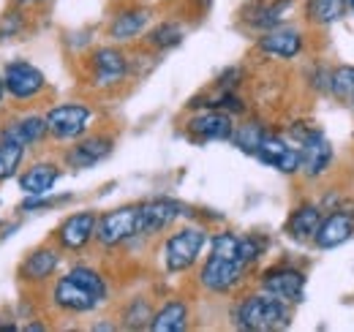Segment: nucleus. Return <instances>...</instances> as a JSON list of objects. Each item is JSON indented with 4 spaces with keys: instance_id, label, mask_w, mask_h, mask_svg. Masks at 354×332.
Returning <instances> with one entry per match:
<instances>
[{
    "instance_id": "nucleus-7",
    "label": "nucleus",
    "mask_w": 354,
    "mask_h": 332,
    "mask_svg": "<svg viewBox=\"0 0 354 332\" xmlns=\"http://www.w3.org/2000/svg\"><path fill=\"white\" fill-rule=\"evenodd\" d=\"M306 284H308V275L306 270L289 264V261H281V264H270L267 270H262L259 275V289L289 302V305H300L306 299Z\"/></svg>"
},
{
    "instance_id": "nucleus-19",
    "label": "nucleus",
    "mask_w": 354,
    "mask_h": 332,
    "mask_svg": "<svg viewBox=\"0 0 354 332\" xmlns=\"http://www.w3.org/2000/svg\"><path fill=\"white\" fill-rule=\"evenodd\" d=\"M297 147H300V174L303 177L319 180L322 174L330 172V166L335 161V150L322 128H313Z\"/></svg>"
},
{
    "instance_id": "nucleus-34",
    "label": "nucleus",
    "mask_w": 354,
    "mask_h": 332,
    "mask_svg": "<svg viewBox=\"0 0 354 332\" xmlns=\"http://www.w3.org/2000/svg\"><path fill=\"white\" fill-rule=\"evenodd\" d=\"M237 243H240V234L234 232H218L210 237V253L216 256H226V259H237Z\"/></svg>"
},
{
    "instance_id": "nucleus-33",
    "label": "nucleus",
    "mask_w": 354,
    "mask_h": 332,
    "mask_svg": "<svg viewBox=\"0 0 354 332\" xmlns=\"http://www.w3.org/2000/svg\"><path fill=\"white\" fill-rule=\"evenodd\" d=\"M25 28H28V19H25L22 6L8 8V11L0 17V44H6V42H11V39H17V36H22V33H25Z\"/></svg>"
},
{
    "instance_id": "nucleus-40",
    "label": "nucleus",
    "mask_w": 354,
    "mask_h": 332,
    "mask_svg": "<svg viewBox=\"0 0 354 332\" xmlns=\"http://www.w3.org/2000/svg\"><path fill=\"white\" fill-rule=\"evenodd\" d=\"M3 101H6V82H3V74H0V107H3Z\"/></svg>"
},
{
    "instance_id": "nucleus-26",
    "label": "nucleus",
    "mask_w": 354,
    "mask_h": 332,
    "mask_svg": "<svg viewBox=\"0 0 354 332\" xmlns=\"http://www.w3.org/2000/svg\"><path fill=\"white\" fill-rule=\"evenodd\" d=\"M145 46L150 49V52H169V49H175L183 44L185 39V28L177 22V19H164V22H158V25H153L145 36Z\"/></svg>"
},
{
    "instance_id": "nucleus-18",
    "label": "nucleus",
    "mask_w": 354,
    "mask_h": 332,
    "mask_svg": "<svg viewBox=\"0 0 354 332\" xmlns=\"http://www.w3.org/2000/svg\"><path fill=\"white\" fill-rule=\"evenodd\" d=\"M254 158L265 166L278 169L281 174H300V147L275 131H267Z\"/></svg>"
},
{
    "instance_id": "nucleus-32",
    "label": "nucleus",
    "mask_w": 354,
    "mask_h": 332,
    "mask_svg": "<svg viewBox=\"0 0 354 332\" xmlns=\"http://www.w3.org/2000/svg\"><path fill=\"white\" fill-rule=\"evenodd\" d=\"M270 248V240L259 232H251V234H240V243H237V259L248 267H254Z\"/></svg>"
},
{
    "instance_id": "nucleus-31",
    "label": "nucleus",
    "mask_w": 354,
    "mask_h": 332,
    "mask_svg": "<svg viewBox=\"0 0 354 332\" xmlns=\"http://www.w3.org/2000/svg\"><path fill=\"white\" fill-rule=\"evenodd\" d=\"M330 95L338 104H352L354 98V66H335L330 77Z\"/></svg>"
},
{
    "instance_id": "nucleus-8",
    "label": "nucleus",
    "mask_w": 354,
    "mask_h": 332,
    "mask_svg": "<svg viewBox=\"0 0 354 332\" xmlns=\"http://www.w3.org/2000/svg\"><path fill=\"white\" fill-rule=\"evenodd\" d=\"M136 215H139V202L101 212L95 223V243L101 248H120L136 240Z\"/></svg>"
},
{
    "instance_id": "nucleus-39",
    "label": "nucleus",
    "mask_w": 354,
    "mask_h": 332,
    "mask_svg": "<svg viewBox=\"0 0 354 332\" xmlns=\"http://www.w3.org/2000/svg\"><path fill=\"white\" fill-rule=\"evenodd\" d=\"M22 330H28V332H39V330H46V324H41V322H30V324H25Z\"/></svg>"
},
{
    "instance_id": "nucleus-21",
    "label": "nucleus",
    "mask_w": 354,
    "mask_h": 332,
    "mask_svg": "<svg viewBox=\"0 0 354 332\" xmlns=\"http://www.w3.org/2000/svg\"><path fill=\"white\" fill-rule=\"evenodd\" d=\"M322 218H324V210L319 208V202H300L289 212V218L283 223V234L297 246H308L313 243V234H316Z\"/></svg>"
},
{
    "instance_id": "nucleus-25",
    "label": "nucleus",
    "mask_w": 354,
    "mask_h": 332,
    "mask_svg": "<svg viewBox=\"0 0 354 332\" xmlns=\"http://www.w3.org/2000/svg\"><path fill=\"white\" fill-rule=\"evenodd\" d=\"M191 324V305L185 299H167L161 308H156L153 322L147 330L153 332H183Z\"/></svg>"
},
{
    "instance_id": "nucleus-35",
    "label": "nucleus",
    "mask_w": 354,
    "mask_h": 332,
    "mask_svg": "<svg viewBox=\"0 0 354 332\" xmlns=\"http://www.w3.org/2000/svg\"><path fill=\"white\" fill-rule=\"evenodd\" d=\"M66 202H71V196H49V194H44V196H28L19 205V210L22 212H39V210L57 208V205H66Z\"/></svg>"
},
{
    "instance_id": "nucleus-11",
    "label": "nucleus",
    "mask_w": 354,
    "mask_h": 332,
    "mask_svg": "<svg viewBox=\"0 0 354 332\" xmlns=\"http://www.w3.org/2000/svg\"><path fill=\"white\" fill-rule=\"evenodd\" d=\"M234 118L223 109H199L196 115H191L183 131L191 142L205 145V142H232L234 133Z\"/></svg>"
},
{
    "instance_id": "nucleus-10",
    "label": "nucleus",
    "mask_w": 354,
    "mask_h": 332,
    "mask_svg": "<svg viewBox=\"0 0 354 332\" xmlns=\"http://www.w3.org/2000/svg\"><path fill=\"white\" fill-rule=\"evenodd\" d=\"M153 22V8L142 3H126L120 6L109 22H106V39L112 44H131L147 33Z\"/></svg>"
},
{
    "instance_id": "nucleus-15",
    "label": "nucleus",
    "mask_w": 354,
    "mask_h": 332,
    "mask_svg": "<svg viewBox=\"0 0 354 332\" xmlns=\"http://www.w3.org/2000/svg\"><path fill=\"white\" fill-rule=\"evenodd\" d=\"M95 223H98V212H93V210L71 212L55 229V243L68 253H80L95 240Z\"/></svg>"
},
{
    "instance_id": "nucleus-6",
    "label": "nucleus",
    "mask_w": 354,
    "mask_h": 332,
    "mask_svg": "<svg viewBox=\"0 0 354 332\" xmlns=\"http://www.w3.org/2000/svg\"><path fill=\"white\" fill-rule=\"evenodd\" d=\"M183 215H188V208L172 196H153L139 202V215H136V240L158 237L164 234L172 223H177Z\"/></svg>"
},
{
    "instance_id": "nucleus-12",
    "label": "nucleus",
    "mask_w": 354,
    "mask_h": 332,
    "mask_svg": "<svg viewBox=\"0 0 354 332\" xmlns=\"http://www.w3.org/2000/svg\"><path fill=\"white\" fill-rule=\"evenodd\" d=\"M257 49L272 60H295L306 52V33L300 28L283 22L278 28H270L265 33H259Z\"/></svg>"
},
{
    "instance_id": "nucleus-16",
    "label": "nucleus",
    "mask_w": 354,
    "mask_h": 332,
    "mask_svg": "<svg viewBox=\"0 0 354 332\" xmlns=\"http://www.w3.org/2000/svg\"><path fill=\"white\" fill-rule=\"evenodd\" d=\"M52 305L60 311V313H68V316H80V313H93V311H98L104 302L88 291L82 284H77L68 273L66 275H60L55 284H52Z\"/></svg>"
},
{
    "instance_id": "nucleus-20",
    "label": "nucleus",
    "mask_w": 354,
    "mask_h": 332,
    "mask_svg": "<svg viewBox=\"0 0 354 332\" xmlns=\"http://www.w3.org/2000/svg\"><path fill=\"white\" fill-rule=\"evenodd\" d=\"M295 6V0H248L240 8V25L257 33H265L270 28L283 25L286 11Z\"/></svg>"
},
{
    "instance_id": "nucleus-22",
    "label": "nucleus",
    "mask_w": 354,
    "mask_h": 332,
    "mask_svg": "<svg viewBox=\"0 0 354 332\" xmlns=\"http://www.w3.org/2000/svg\"><path fill=\"white\" fill-rule=\"evenodd\" d=\"M60 164L55 161H36V164L25 166L17 177L19 183V191L25 196H44V194H52L57 180H60Z\"/></svg>"
},
{
    "instance_id": "nucleus-27",
    "label": "nucleus",
    "mask_w": 354,
    "mask_h": 332,
    "mask_svg": "<svg viewBox=\"0 0 354 332\" xmlns=\"http://www.w3.org/2000/svg\"><path fill=\"white\" fill-rule=\"evenodd\" d=\"M153 313H156L153 302L145 294H136L120 311V327L123 330H147L153 322Z\"/></svg>"
},
{
    "instance_id": "nucleus-42",
    "label": "nucleus",
    "mask_w": 354,
    "mask_h": 332,
    "mask_svg": "<svg viewBox=\"0 0 354 332\" xmlns=\"http://www.w3.org/2000/svg\"><path fill=\"white\" fill-rule=\"evenodd\" d=\"M349 107H352V109H354V98H352V104H349Z\"/></svg>"
},
{
    "instance_id": "nucleus-37",
    "label": "nucleus",
    "mask_w": 354,
    "mask_h": 332,
    "mask_svg": "<svg viewBox=\"0 0 354 332\" xmlns=\"http://www.w3.org/2000/svg\"><path fill=\"white\" fill-rule=\"evenodd\" d=\"M330 77H333V68H330V66H324V63H319V66L310 71L308 82L319 95H330Z\"/></svg>"
},
{
    "instance_id": "nucleus-28",
    "label": "nucleus",
    "mask_w": 354,
    "mask_h": 332,
    "mask_svg": "<svg viewBox=\"0 0 354 332\" xmlns=\"http://www.w3.org/2000/svg\"><path fill=\"white\" fill-rule=\"evenodd\" d=\"M270 128H265V123H259V120H243V123L234 125V133H232V142L237 145V150H243L245 156H254L257 153V147L262 145V139H265V133Z\"/></svg>"
},
{
    "instance_id": "nucleus-5",
    "label": "nucleus",
    "mask_w": 354,
    "mask_h": 332,
    "mask_svg": "<svg viewBox=\"0 0 354 332\" xmlns=\"http://www.w3.org/2000/svg\"><path fill=\"white\" fill-rule=\"evenodd\" d=\"M93 107L82 101H66V104H55L52 109H46V128L49 136L55 142H77L80 136H85L93 125Z\"/></svg>"
},
{
    "instance_id": "nucleus-36",
    "label": "nucleus",
    "mask_w": 354,
    "mask_h": 332,
    "mask_svg": "<svg viewBox=\"0 0 354 332\" xmlns=\"http://www.w3.org/2000/svg\"><path fill=\"white\" fill-rule=\"evenodd\" d=\"M245 80V68L243 66H229L221 77L216 80V90H237Z\"/></svg>"
},
{
    "instance_id": "nucleus-23",
    "label": "nucleus",
    "mask_w": 354,
    "mask_h": 332,
    "mask_svg": "<svg viewBox=\"0 0 354 332\" xmlns=\"http://www.w3.org/2000/svg\"><path fill=\"white\" fill-rule=\"evenodd\" d=\"M6 136H11L14 142H19L25 150L28 147H39L49 136V128H46V118L44 115H36V112H28V115H19L14 120L0 128Z\"/></svg>"
},
{
    "instance_id": "nucleus-4",
    "label": "nucleus",
    "mask_w": 354,
    "mask_h": 332,
    "mask_svg": "<svg viewBox=\"0 0 354 332\" xmlns=\"http://www.w3.org/2000/svg\"><path fill=\"white\" fill-rule=\"evenodd\" d=\"M248 264H243L240 259H226V256H216L207 253V259L199 267V286L210 294H237L243 289V284L248 281Z\"/></svg>"
},
{
    "instance_id": "nucleus-14",
    "label": "nucleus",
    "mask_w": 354,
    "mask_h": 332,
    "mask_svg": "<svg viewBox=\"0 0 354 332\" xmlns=\"http://www.w3.org/2000/svg\"><path fill=\"white\" fill-rule=\"evenodd\" d=\"M354 237V205H341V208L324 212L316 234H313V248L333 250Z\"/></svg>"
},
{
    "instance_id": "nucleus-17",
    "label": "nucleus",
    "mask_w": 354,
    "mask_h": 332,
    "mask_svg": "<svg viewBox=\"0 0 354 332\" xmlns=\"http://www.w3.org/2000/svg\"><path fill=\"white\" fill-rule=\"evenodd\" d=\"M60 259H63V248L55 243H44L39 248H33L30 253H25V259L19 261L17 267V275L22 284H30V286H41L46 281L55 278L57 267H60Z\"/></svg>"
},
{
    "instance_id": "nucleus-13",
    "label": "nucleus",
    "mask_w": 354,
    "mask_h": 332,
    "mask_svg": "<svg viewBox=\"0 0 354 332\" xmlns=\"http://www.w3.org/2000/svg\"><path fill=\"white\" fill-rule=\"evenodd\" d=\"M115 150V133L106 131H95L80 136L66 153H63V164L71 169H90V166L101 164L104 158H109Z\"/></svg>"
},
{
    "instance_id": "nucleus-1",
    "label": "nucleus",
    "mask_w": 354,
    "mask_h": 332,
    "mask_svg": "<svg viewBox=\"0 0 354 332\" xmlns=\"http://www.w3.org/2000/svg\"><path fill=\"white\" fill-rule=\"evenodd\" d=\"M232 327L245 332H275L289 330L295 319V305L267 294V291H251L234 299L229 311Z\"/></svg>"
},
{
    "instance_id": "nucleus-24",
    "label": "nucleus",
    "mask_w": 354,
    "mask_h": 332,
    "mask_svg": "<svg viewBox=\"0 0 354 332\" xmlns=\"http://www.w3.org/2000/svg\"><path fill=\"white\" fill-rule=\"evenodd\" d=\"M346 14H349L346 0H306V6H303L306 25L316 28V30L338 25L341 19H346Z\"/></svg>"
},
{
    "instance_id": "nucleus-9",
    "label": "nucleus",
    "mask_w": 354,
    "mask_h": 332,
    "mask_svg": "<svg viewBox=\"0 0 354 332\" xmlns=\"http://www.w3.org/2000/svg\"><path fill=\"white\" fill-rule=\"evenodd\" d=\"M3 82H6V95H11L14 101L25 104L33 101L46 93V77L39 66H33L30 60H11L3 68Z\"/></svg>"
},
{
    "instance_id": "nucleus-3",
    "label": "nucleus",
    "mask_w": 354,
    "mask_h": 332,
    "mask_svg": "<svg viewBox=\"0 0 354 332\" xmlns=\"http://www.w3.org/2000/svg\"><path fill=\"white\" fill-rule=\"evenodd\" d=\"M210 243V234L205 226L188 223L175 229L169 237H164L161 246V259H164V270L167 275H183L191 267H196V261L202 259V250Z\"/></svg>"
},
{
    "instance_id": "nucleus-2",
    "label": "nucleus",
    "mask_w": 354,
    "mask_h": 332,
    "mask_svg": "<svg viewBox=\"0 0 354 332\" xmlns=\"http://www.w3.org/2000/svg\"><path fill=\"white\" fill-rule=\"evenodd\" d=\"M88 82L95 90H118L126 80H131V55L123 49V44H104L90 49L85 57Z\"/></svg>"
},
{
    "instance_id": "nucleus-38",
    "label": "nucleus",
    "mask_w": 354,
    "mask_h": 332,
    "mask_svg": "<svg viewBox=\"0 0 354 332\" xmlns=\"http://www.w3.org/2000/svg\"><path fill=\"white\" fill-rule=\"evenodd\" d=\"M49 0H14V6H22V8H33V6H44Z\"/></svg>"
},
{
    "instance_id": "nucleus-29",
    "label": "nucleus",
    "mask_w": 354,
    "mask_h": 332,
    "mask_svg": "<svg viewBox=\"0 0 354 332\" xmlns=\"http://www.w3.org/2000/svg\"><path fill=\"white\" fill-rule=\"evenodd\" d=\"M68 275H71L77 284H82L88 291H93L104 305L109 302V281L104 278L101 270H95V267H90V264H74V267L68 270Z\"/></svg>"
},
{
    "instance_id": "nucleus-30",
    "label": "nucleus",
    "mask_w": 354,
    "mask_h": 332,
    "mask_svg": "<svg viewBox=\"0 0 354 332\" xmlns=\"http://www.w3.org/2000/svg\"><path fill=\"white\" fill-rule=\"evenodd\" d=\"M25 153H28V150H25L19 142H14L11 136H6V133L0 131V183L17 174V169L22 164Z\"/></svg>"
},
{
    "instance_id": "nucleus-41",
    "label": "nucleus",
    "mask_w": 354,
    "mask_h": 332,
    "mask_svg": "<svg viewBox=\"0 0 354 332\" xmlns=\"http://www.w3.org/2000/svg\"><path fill=\"white\" fill-rule=\"evenodd\" d=\"M346 3H349V11L354 14V0H346Z\"/></svg>"
}]
</instances>
